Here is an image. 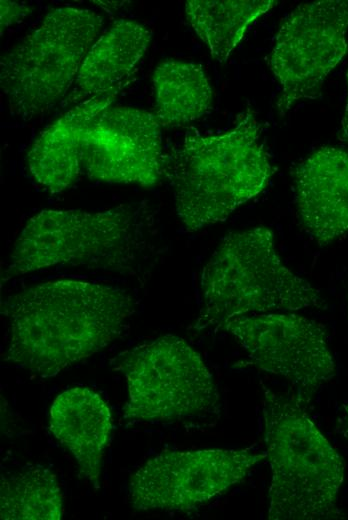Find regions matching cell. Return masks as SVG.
<instances>
[{
	"label": "cell",
	"mask_w": 348,
	"mask_h": 520,
	"mask_svg": "<svg viewBox=\"0 0 348 520\" xmlns=\"http://www.w3.org/2000/svg\"><path fill=\"white\" fill-rule=\"evenodd\" d=\"M262 415L271 467V520L342 518L344 462L293 396L263 386Z\"/></svg>",
	"instance_id": "4"
},
{
	"label": "cell",
	"mask_w": 348,
	"mask_h": 520,
	"mask_svg": "<svg viewBox=\"0 0 348 520\" xmlns=\"http://www.w3.org/2000/svg\"><path fill=\"white\" fill-rule=\"evenodd\" d=\"M348 0L297 6L284 20L272 50L271 69L281 85L277 110L284 115L301 100L317 96L347 50Z\"/></svg>",
	"instance_id": "9"
},
{
	"label": "cell",
	"mask_w": 348,
	"mask_h": 520,
	"mask_svg": "<svg viewBox=\"0 0 348 520\" xmlns=\"http://www.w3.org/2000/svg\"><path fill=\"white\" fill-rule=\"evenodd\" d=\"M151 38V31L137 21H116L88 51L68 103L78 104L94 97L116 98L129 83Z\"/></svg>",
	"instance_id": "14"
},
{
	"label": "cell",
	"mask_w": 348,
	"mask_h": 520,
	"mask_svg": "<svg viewBox=\"0 0 348 520\" xmlns=\"http://www.w3.org/2000/svg\"><path fill=\"white\" fill-rule=\"evenodd\" d=\"M135 312L124 289L74 279L51 280L9 296L5 361L42 378L56 376L117 340Z\"/></svg>",
	"instance_id": "1"
},
{
	"label": "cell",
	"mask_w": 348,
	"mask_h": 520,
	"mask_svg": "<svg viewBox=\"0 0 348 520\" xmlns=\"http://www.w3.org/2000/svg\"><path fill=\"white\" fill-rule=\"evenodd\" d=\"M62 515L61 489L49 468L32 466L1 476V519L59 520Z\"/></svg>",
	"instance_id": "18"
},
{
	"label": "cell",
	"mask_w": 348,
	"mask_h": 520,
	"mask_svg": "<svg viewBox=\"0 0 348 520\" xmlns=\"http://www.w3.org/2000/svg\"><path fill=\"white\" fill-rule=\"evenodd\" d=\"M154 116L161 127H177L197 120L212 106L213 91L200 64L166 60L152 77Z\"/></svg>",
	"instance_id": "16"
},
{
	"label": "cell",
	"mask_w": 348,
	"mask_h": 520,
	"mask_svg": "<svg viewBox=\"0 0 348 520\" xmlns=\"http://www.w3.org/2000/svg\"><path fill=\"white\" fill-rule=\"evenodd\" d=\"M49 430L77 461L80 474L98 489L101 461L112 430L104 399L87 387H73L52 402Z\"/></svg>",
	"instance_id": "13"
},
{
	"label": "cell",
	"mask_w": 348,
	"mask_h": 520,
	"mask_svg": "<svg viewBox=\"0 0 348 520\" xmlns=\"http://www.w3.org/2000/svg\"><path fill=\"white\" fill-rule=\"evenodd\" d=\"M115 98L94 97L76 104L40 133L27 155L32 177L50 193L71 187L81 176L84 132Z\"/></svg>",
	"instance_id": "15"
},
{
	"label": "cell",
	"mask_w": 348,
	"mask_h": 520,
	"mask_svg": "<svg viewBox=\"0 0 348 520\" xmlns=\"http://www.w3.org/2000/svg\"><path fill=\"white\" fill-rule=\"evenodd\" d=\"M1 35L4 30L24 19L30 13V7L12 1L1 0Z\"/></svg>",
	"instance_id": "19"
},
{
	"label": "cell",
	"mask_w": 348,
	"mask_h": 520,
	"mask_svg": "<svg viewBox=\"0 0 348 520\" xmlns=\"http://www.w3.org/2000/svg\"><path fill=\"white\" fill-rule=\"evenodd\" d=\"M346 435L348 437V405L346 407Z\"/></svg>",
	"instance_id": "22"
},
{
	"label": "cell",
	"mask_w": 348,
	"mask_h": 520,
	"mask_svg": "<svg viewBox=\"0 0 348 520\" xmlns=\"http://www.w3.org/2000/svg\"><path fill=\"white\" fill-rule=\"evenodd\" d=\"M296 204L304 229L320 245L348 232V153L322 147L293 171Z\"/></svg>",
	"instance_id": "12"
},
{
	"label": "cell",
	"mask_w": 348,
	"mask_h": 520,
	"mask_svg": "<svg viewBox=\"0 0 348 520\" xmlns=\"http://www.w3.org/2000/svg\"><path fill=\"white\" fill-rule=\"evenodd\" d=\"M94 3H98V5L104 7V8H108L110 10L111 7L113 8H117L118 5H122V1L121 2H116V1H94Z\"/></svg>",
	"instance_id": "21"
},
{
	"label": "cell",
	"mask_w": 348,
	"mask_h": 520,
	"mask_svg": "<svg viewBox=\"0 0 348 520\" xmlns=\"http://www.w3.org/2000/svg\"><path fill=\"white\" fill-rule=\"evenodd\" d=\"M155 213L146 200L104 210H42L14 242L1 283L58 267L132 275L152 249Z\"/></svg>",
	"instance_id": "2"
},
{
	"label": "cell",
	"mask_w": 348,
	"mask_h": 520,
	"mask_svg": "<svg viewBox=\"0 0 348 520\" xmlns=\"http://www.w3.org/2000/svg\"><path fill=\"white\" fill-rule=\"evenodd\" d=\"M161 125L154 114L109 106L84 132L82 175L108 183L155 185L164 174Z\"/></svg>",
	"instance_id": "11"
},
{
	"label": "cell",
	"mask_w": 348,
	"mask_h": 520,
	"mask_svg": "<svg viewBox=\"0 0 348 520\" xmlns=\"http://www.w3.org/2000/svg\"><path fill=\"white\" fill-rule=\"evenodd\" d=\"M266 457L252 448L165 451L131 475L129 502L142 511L191 510L239 483Z\"/></svg>",
	"instance_id": "8"
},
{
	"label": "cell",
	"mask_w": 348,
	"mask_h": 520,
	"mask_svg": "<svg viewBox=\"0 0 348 520\" xmlns=\"http://www.w3.org/2000/svg\"><path fill=\"white\" fill-rule=\"evenodd\" d=\"M347 86H348V73H347ZM340 139L348 145V89H347L346 106H345L343 118L341 121Z\"/></svg>",
	"instance_id": "20"
},
{
	"label": "cell",
	"mask_w": 348,
	"mask_h": 520,
	"mask_svg": "<svg viewBox=\"0 0 348 520\" xmlns=\"http://www.w3.org/2000/svg\"><path fill=\"white\" fill-rule=\"evenodd\" d=\"M126 419L159 423L213 412L219 392L200 354L183 338L167 334L122 352Z\"/></svg>",
	"instance_id": "7"
},
{
	"label": "cell",
	"mask_w": 348,
	"mask_h": 520,
	"mask_svg": "<svg viewBox=\"0 0 348 520\" xmlns=\"http://www.w3.org/2000/svg\"><path fill=\"white\" fill-rule=\"evenodd\" d=\"M273 0H190L185 11L213 58L225 62L251 22L276 5Z\"/></svg>",
	"instance_id": "17"
},
{
	"label": "cell",
	"mask_w": 348,
	"mask_h": 520,
	"mask_svg": "<svg viewBox=\"0 0 348 520\" xmlns=\"http://www.w3.org/2000/svg\"><path fill=\"white\" fill-rule=\"evenodd\" d=\"M200 288L197 330H219L249 313L325 307L319 291L281 262L263 226L224 237L202 269Z\"/></svg>",
	"instance_id": "5"
},
{
	"label": "cell",
	"mask_w": 348,
	"mask_h": 520,
	"mask_svg": "<svg viewBox=\"0 0 348 520\" xmlns=\"http://www.w3.org/2000/svg\"><path fill=\"white\" fill-rule=\"evenodd\" d=\"M102 26L103 18L91 10L57 8L7 51L0 61V85L11 113L31 120L60 100Z\"/></svg>",
	"instance_id": "6"
},
{
	"label": "cell",
	"mask_w": 348,
	"mask_h": 520,
	"mask_svg": "<svg viewBox=\"0 0 348 520\" xmlns=\"http://www.w3.org/2000/svg\"><path fill=\"white\" fill-rule=\"evenodd\" d=\"M260 370L285 378L307 404L336 373L325 328L291 313L240 316L223 327Z\"/></svg>",
	"instance_id": "10"
},
{
	"label": "cell",
	"mask_w": 348,
	"mask_h": 520,
	"mask_svg": "<svg viewBox=\"0 0 348 520\" xmlns=\"http://www.w3.org/2000/svg\"><path fill=\"white\" fill-rule=\"evenodd\" d=\"M272 172L251 109L224 133L187 134L166 156L164 167L176 213L190 232L224 221L265 188Z\"/></svg>",
	"instance_id": "3"
}]
</instances>
